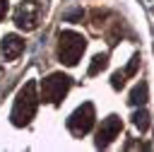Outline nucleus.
<instances>
[{"instance_id": "5", "label": "nucleus", "mask_w": 154, "mask_h": 152, "mask_svg": "<svg viewBox=\"0 0 154 152\" xmlns=\"http://www.w3.org/2000/svg\"><path fill=\"white\" fill-rule=\"evenodd\" d=\"M38 17H41V5L36 0H22L19 7L14 10V24L24 31H34L38 27Z\"/></svg>"}, {"instance_id": "11", "label": "nucleus", "mask_w": 154, "mask_h": 152, "mask_svg": "<svg viewBox=\"0 0 154 152\" xmlns=\"http://www.w3.org/2000/svg\"><path fill=\"white\" fill-rule=\"evenodd\" d=\"M123 84H125V72H113V77H111V87L113 89H123Z\"/></svg>"}, {"instance_id": "7", "label": "nucleus", "mask_w": 154, "mask_h": 152, "mask_svg": "<svg viewBox=\"0 0 154 152\" xmlns=\"http://www.w3.org/2000/svg\"><path fill=\"white\" fill-rule=\"evenodd\" d=\"M22 51H24V41H22L17 34H7V36H2V41H0V53L5 55V60H14V58H19Z\"/></svg>"}, {"instance_id": "4", "label": "nucleus", "mask_w": 154, "mask_h": 152, "mask_svg": "<svg viewBox=\"0 0 154 152\" xmlns=\"http://www.w3.org/2000/svg\"><path fill=\"white\" fill-rule=\"evenodd\" d=\"M94 104H82V106H77L72 113H70V118H67V130L75 135V138H82V135H87L89 130H91V125H94Z\"/></svg>"}, {"instance_id": "10", "label": "nucleus", "mask_w": 154, "mask_h": 152, "mask_svg": "<svg viewBox=\"0 0 154 152\" xmlns=\"http://www.w3.org/2000/svg\"><path fill=\"white\" fill-rule=\"evenodd\" d=\"M132 123H135V128H137L140 133H144V130L149 128V111H144V109L135 111V113H132Z\"/></svg>"}, {"instance_id": "9", "label": "nucleus", "mask_w": 154, "mask_h": 152, "mask_svg": "<svg viewBox=\"0 0 154 152\" xmlns=\"http://www.w3.org/2000/svg\"><path fill=\"white\" fill-rule=\"evenodd\" d=\"M106 65H108V55L106 53H99V55H94V60H91V65H89V75L94 77V75H99L101 70H106Z\"/></svg>"}, {"instance_id": "13", "label": "nucleus", "mask_w": 154, "mask_h": 152, "mask_svg": "<svg viewBox=\"0 0 154 152\" xmlns=\"http://www.w3.org/2000/svg\"><path fill=\"white\" fill-rule=\"evenodd\" d=\"M5 12H7V0H0V19L5 17Z\"/></svg>"}, {"instance_id": "8", "label": "nucleus", "mask_w": 154, "mask_h": 152, "mask_svg": "<svg viewBox=\"0 0 154 152\" xmlns=\"http://www.w3.org/2000/svg\"><path fill=\"white\" fill-rule=\"evenodd\" d=\"M147 99H149V84H147V82H140V84L130 92V99H128V101H130L132 106H142Z\"/></svg>"}, {"instance_id": "12", "label": "nucleus", "mask_w": 154, "mask_h": 152, "mask_svg": "<svg viewBox=\"0 0 154 152\" xmlns=\"http://www.w3.org/2000/svg\"><path fill=\"white\" fill-rule=\"evenodd\" d=\"M137 65H140V55H135V58L130 60V65H128V68L123 70V72H125V77H128V75H135V70H137Z\"/></svg>"}, {"instance_id": "2", "label": "nucleus", "mask_w": 154, "mask_h": 152, "mask_svg": "<svg viewBox=\"0 0 154 152\" xmlns=\"http://www.w3.org/2000/svg\"><path fill=\"white\" fill-rule=\"evenodd\" d=\"M84 48H87V41H84L82 34L70 31V29L60 31V36H58V58H60V63L77 65V60L82 58Z\"/></svg>"}, {"instance_id": "6", "label": "nucleus", "mask_w": 154, "mask_h": 152, "mask_svg": "<svg viewBox=\"0 0 154 152\" xmlns=\"http://www.w3.org/2000/svg\"><path fill=\"white\" fill-rule=\"evenodd\" d=\"M123 130V121L118 118V116H108V118H103L101 121V128L96 130V147H108L113 140H116V135Z\"/></svg>"}, {"instance_id": "3", "label": "nucleus", "mask_w": 154, "mask_h": 152, "mask_svg": "<svg viewBox=\"0 0 154 152\" xmlns=\"http://www.w3.org/2000/svg\"><path fill=\"white\" fill-rule=\"evenodd\" d=\"M72 87V80L63 72H51L43 82H41V99L48 101V104H60L63 97L70 92Z\"/></svg>"}, {"instance_id": "1", "label": "nucleus", "mask_w": 154, "mask_h": 152, "mask_svg": "<svg viewBox=\"0 0 154 152\" xmlns=\"http://www.w3.org/2000/svg\"><path fill=\"white\" fill-rule=\"evenodd\" d=\"M36 106H38V97H36V82H34V80H29V82H26V84L19 89V94H17V99H14V106H12V113H10L12 123H14L17 128L26 125V123L34 118Z\"/></svg>"}, {"instance_id": "14", "label": "nucleus", "mask_w": 154, "mask_h": 152, "mask_svg": "<svg viewBox=\"0 0 154 152\" xmlns=\"http://www.w3.org/2000/svg\"><path fill=\"white\" fill-rule=\"evenodd\" d=\"M0 77H2V65H0Z\"/></svg>"}]
</instances>
